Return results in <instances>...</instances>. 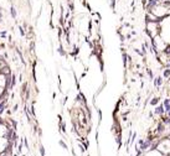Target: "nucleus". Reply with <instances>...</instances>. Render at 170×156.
I'll use <instances>...</instances> for the list:
<instances>
[{
  "instance_id": "obj_1",
  "label": "nucleus",
  "mask_w": 170,
  "mask_h": 156,
  "mask_svg": "<svg viewBox=\"0 0 170 156\" xmlns=\"http://www.w3.org/2000/svg\"><path fill=\"white\" fill-rule=\"evenodd\" d=\"M10 15H11V18L13 19H16L18 18V10H16V8H15V5L14 4H11L10 5Z\"/></svg>"
}]
</instances>
